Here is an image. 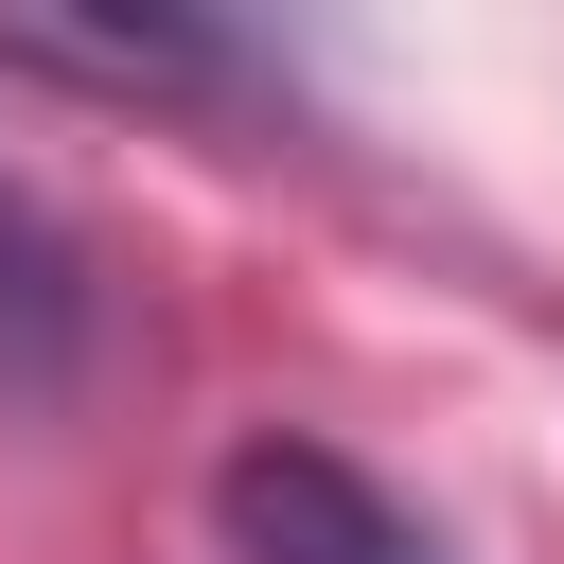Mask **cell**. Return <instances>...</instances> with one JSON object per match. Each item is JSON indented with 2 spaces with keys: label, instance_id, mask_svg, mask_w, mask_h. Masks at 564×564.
<instances>
[{
  "label": "cell",
  "instance_id": "obj_2",
  "mask_svg": "<svg viewBox=\"0 0 564 564\" xmlns=\"http://www.w3.org/2000/svg\"><path fill=\"white\" fill-rule=\"evenodd\" d=\"M88 335H106V300H88V247H70V212L0 176V405H70Z\"/></svg>",
  "mask_w": 564,
  "mask_h": 564
},
{
  "label": "cell",
  "instance_id": "obj_1",
  "mask_svg": "<svg viewBox=\"0 0 564 564\" xmlns=\"http://www.w3.org/2000/svg\"><path fill=\"white\" fill-rule=\"evenodd\" d=\"M212 546H229V564H441V529H423L370 458H335V441H300V423H247V441L212 458Z\"/></svg>",
  "mask_w": 564,
  "mask_h": 564
},
{
  "label": "cell",
  "instance_id": "obj_3",
  "mask_svg": "<svg viewBox=\"0 0 564 564\" xmlns=\"http://www.w3.org/2000/svg\"><path fill=\"white\" fill-rule=\"evenodd\" d=\"M0 70H53V88H229V35H194V18H141V35H0Z\"/></svg>",
  "mask_w": 564,
  "mask_h": 564
}]
</instances>
